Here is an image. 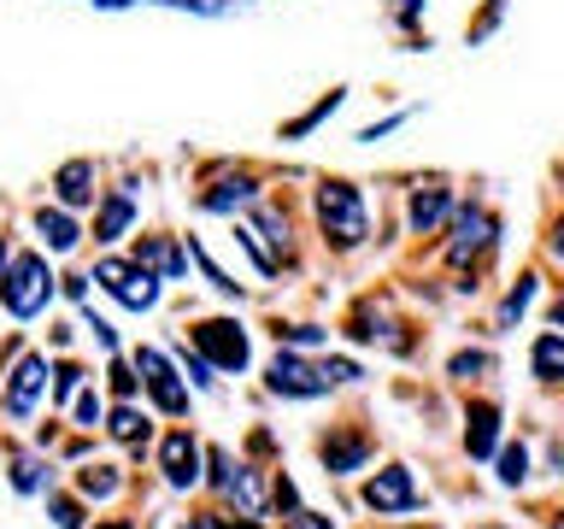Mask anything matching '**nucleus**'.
<instances>
[{
  "label": "nucleus",
  "instance_id": "ea45409f",
  "mask_svg": "<svg viewBox=\"0 0 564 529\" xmlns=\"http://www.w3.org/2000/svg\"><path fill=\"white\" fill-rule=\"evenodd\" d=\"M400 12H405V18H417V12H423V0H400Z\"/></svg>",
  "mask_w": 564,
  "mask_h": 529
},
{
  "label": "nucleus",
  "instance_id": "6ab92c4d",
  "mask_svg": "<svg viewBox=\"0 0 564 529\" xmlns=\"http://www.w3.org/2000/svg\"><path fill=\"white\" fill-rule=\"evenodd\" d=\"M253 194H259V183H253V176H236V183H218V188H206V194H200V206H206V212H224V218H229V212L253 206Z\"/></svg>",
  "mask_w": 564,
  "mask_h": 529
},
{
  "label": "nucleus",
  "instance_id": "f3484780",
  "mask_svg": "<svg viewBox=\"0 0 564 529\" xmlns=\"http://www.w3.org/2000/svg\"><path fill=\"white\" fill-rule=\"evenodd\" d=\"M370 458V441L365 435H329L324 441V471L329 476H352Z\"/></svg>",
  "mask_w": 564,
  "mask_h": 529
},
{
  "label": "nucleus",
  "instance_id": "ddd939ff",
  "mask_svg": "<svg viewBox=\"0 0 564 529\" xmlns=\"http://www.w3.org/2000/svg\"><path fill=\"white\" fill-rule=\"evenodd\" d=\"M494 447H500V406L476 400L470 412H465V453L470 458H488Z\"/></svg>",
  "mask_w": 564,
  "mask_h": 529
},
{
  "label": "nucleus",
  "instance_id": "9d476101",
  "mask_svg": "<svg viewBox=\"0 0 564 529\" xmlns=\"http://www.w3.org/2000/svg\"><path fill=\"white\" fill-rule=\"evenodd\" d=\"M159 471H165L171 488H194L200 483V441H194L188 430H171L165 447H159Z\"/></svg>",
  "mask_w": 564,
  "mask_h": 529
},
{
  "label": "nucleus",
  "instance_id": "dca6fc26",
  "mask_svg": "<svg viewBox=\"0 0 564 529\" xmlns=\"http://www.w3.org/2000/svg\"><path fill=\"white\" fill-rule=\"evenodd\" d=\"M453 212V188L447 183H417L412 188V229L417 236H435V224Z\"/></svg>",
  "mask_w": 564,
  "mask_h": 529
},
{
  "label": "nucleus",
  "instance_id": "f03ea898",
  "mask_svg": "<svg viewBox=\"0 0 564 529\" xmlns=\"http://www.w3.org/2000/svg\"><path fill=\"white\" fill-rule=\"evenodd\" d=\"M317 224H324V241L335 247H359L370 236V218H365V194L341 183V176H329L324 188H317Z\"/></svg>",
  "mask_w": 564,
  "mask_h": 529
},
{
  "label": "nucleus",
  "instance_id": "37998d69",
  "mask_svg": "<svg viewBox=\"0 0 564 529\" xmlns=\"http://www.w3.org/2000/svg\"><path fill=\"white\" fill-rule=\"evenodd\" d=\"M553 324H558V330H564V300H558V306H553Z\"/></svg>",
  "mask_w": 564,
  "mask_h": 529
},
{
  "label": "nucleus",
  "instance_id": "473e14b6",
  "mask_svg": "<svg viewBox=\"0 0 564 529\" xmlns=\"http://www.w3.org/2000/svg\"><path fill=\"white\" fill-rule=\"evenodd\" d=\"M100 418H106V406H100V395H77V423H83V430H95Z\"/></svg>",
  "mask_w": 564,
  "mask_h": 529
},
{
  "label": "nucleus",
  "instance_id": "c756f323",
  "mask_svg": "<svg viewBox=\"0 0 564 529\" xmlns=\"http://www.w3.org/2000/svg\"><path fill=\"white\" fill-rule=\"evenodd\" d=\"M106 382H112V395H118V400H130L135 388H141V382H135V370L123 365V359H112V365H106Z\"/></svg>",
  "mask_w": 564,
  "mask_h": 529
},
{
  "label": "nucleus",
  "instance_id": "bb28decb",
  "mask_svg": "<svg viewBox=\"0 0 564 529\" xmlns=\"http://www.w3.org/2000/svg\"><path fill=\"white\" fill-rule=\"evenodd\" d=\"M276 342H289V347H317V342H329V330H317V324H289V330H276Z\"/></svg>",
  "mask_w": 564,
  "mask_h": 529
},
{
  "label": "nucleus",
  "instance_id": "4c0bfd02",
  "mask_svg": "<svg viewBox=\"0 0 564 529\" xmlns=\"http://www.w3.org/2000/svg\"><path fill=\"white\" fill-rule=\"evenodd\" d=\"M553 253H558V259H564V218H558V224H553Z\"/></svg>",
  "mask_w": 564,
  "mask_h": 529
},
{
  "label": "nucleus",
  "instance_id": "c85d7f7f",
  "mask_svg": "<svg viewBox=\"0 0 564 529\" xmlns=\"http://www.w3.org/2000/svg\"><path fill=\"white\" fill-rule=\"evenodd\" d=\"M488 365H494V359H488V353H458V359H453L447 370H453V377H458V382H476V377H482V370H488Z\"/></svg>",
  "mask_w": 564,
  "mask_h": 529
},
{
  "label": "nucleus",
  "instance_id": "393cba45",
  "mask_svg": "<svg viewBox=\"0 0 564 529\" xmlns=\"http://www.w3.org/2000/svg\"><path fill=\"white\" fill-rule=\"evenodd\" d=\"M176 359H183V377H188L194 388H212V382H218V377H212V370H218V365H206V359H200V353H188V347H176Z\"/></svg>",
  "mask_w": 564,
  "mask_h": 529
},
{
  "label": "nucleus",
  "instance_id": "e433bc0d",
  "mask_svg": "<svg viewBox=\"0 0 564 529\" xmlns=\"http://www.w3.org/2000/svg\"><path fill=\"white\" fill-rule=\"evenodd\" d=\"M88 282H95V277H65V294H70V300H83V294H88Z\"/></svg>",
  "mask_w": 564,
  "mask_h": 529
},
{
  "label": "nucleus",
  "instance_id": "aec40b11",
  "mask_svg": "<svg viewBox=\"0 0 564 529\" xmlns=\"http://www.w3.org/2000/svg\"><path fill=\"white\" fill-rule=\"evenodd\" d=\"M106 430H112V441H123V447H148V435H153V423H148V418H141V412H135V406H130V400H123V406H118V412H112V418H106Z\"/></svg>",
  "mask_w": 564,
  "mask_h": 529
},
{
  "label": "nucleus",
  "instance_id": "0eeeda50",
  "mask_svg": "<svg viewBox=\"0 0 564 529\" xmlns=\"http://www.w3.org/2000/svg\"><path fill=\"white\" fill-rule=\"evenodd\" d=\"M417 500H423V494H417V483H412V471H405V465H382V471L365 483V506L377 511V518H394V511H412Z\"/></svg>",
  "mask_w": 564,
  "mask_h": 529
},
{
  "label": "nucleus",
  "instance_id": "423d86ee",
  "mask_svg": "<svg viewBox=\"0 0 564 529\" xmlns=\"http://www.w3.org/2000/svg\"><path fill=\"white\" fill-rule=\"evenodd\" d=\"M135 370H141V382H148V395H153V406L165 418H183L188 412V382L176 377V365L159 347H141L135 353Z\"/></svg>",
  "mask_w": 564,
  "mask_h": 529
},
{
  "label": "nucleus",
  "instance_id": "7ed1b4c3",
  "mask_svg": "<svg viewBox=\"0 0 564 529\" xmlns=\"http://www.w3.org/2000/svg\"><path fill=\"white\" fill-rule=\"evenodd\" d=\"M95 282L118 300V306L153 312V306H159V282H165V277H153L148 264H135V259H100V264H95Z\"/></svg>",
  "mask_w": 564,
  "mask_h": 529
},
{
  "label": "nucleus",
  "instance_id": "a19ab883",
  "mask_svg": "<svg viewBox=\"0 0 564 529\" xmlns=\"http://www.w3.org/2000/svg\"><path fill=\"white\" fill-rule=\"evenodd\" d=\"M95 7H106V12H118V7H130V0H95Z\"/></svg>",
  "mask_w": 564,
  "mask_h": 529
},
{
  "label": "nucleus",
  "instance_id": "f257e3e1",
  "mask_svg": "<svg viewBox=\"0 0 564 529\" xmlns=\"http://www.w3.org/2000/svg\"><path fill=\"white\" fill-rule=\"evenodd\" d=\"M53 300V271L42 253H12L7 271H0V306H7L12 317H35L47 312Z\"/></svg>",
  "mask_w": 564,
  "mask_h": 529
},
{
  "label": "nucleus",
  "instance_id": "412c9836",
  "mask_svg": "<svg viewBox=\"0 0 564 529\" xmlns=\"http://www.w3.org/2000/svg\"><path fill=\"white\" fill-rule=\"evenodd\" d=\"M341 100H347V95H341V88H329V95H324V100H317V106H312V112H306V118H294V123H282V141H300V136H312V130H317V123H324V118H329V112H335V106H341Z\"/></svg>",
  "mask_w": 564,
  "mask_h": 529
},
{
  "label": "nucleus",
  "instance_id": "a878e982",
  "mask_svg": "<svg viewBox=\"0 0 564 529\" xmlns=\"http://www.w3.org/2000/svg\"><path fill=\"white\" fill-rule=\"evenodd\" d=\"M47 511H53V523H59V529H83V506L70 500V494H47Z\"/></svg>",
  "mask_w": 564,
  "mask_h": 529
},
{
  "label": "nucleus",
  "instance_id": "72a5a7b5",
  "mask_svg": "<svg viewBox=\"0 0 564 529\" xmlns=\"http://www.w3.org/2000/svg\"><path fill=\"white\" fill-rule=\"evenodd\" d=\"M324 370H329V382H359V365L352 359H324Z\"/></svg>",
  "mask_w": 564,
  "mask_h": 529
},
{
  "label": "nucleus",
  "instance_id": "7c9ffc66",
  "mask_svg": "<svg viewBox=\"0 0 564 529\" xmlns=\"http://www.w3.org/2000/svg\"><path fill=\"white\" fill-rule=\"evenodd\" d=\"M12 488L35 494V488H42V465H35V458H18V465H12Z\"/></svg>",
  "mask_w": 564,
  "mask_h": 529
},
{
  "label": "nucleus",
  "instance_id": "4468645a",
  "mask_svg": "<svg viewBox=\"0 0 564 529\" xmlns=\"http://www.w3.org/2000/svg\"><path fill=\"white\" fill-rule=\"evenodd\" d=\"M35 241H42L47 253H77L83 229H77V218H70L65 206H42L35 212Z\"/></svg>",
  "mask_w": 564,
  "mask_h": 529
},
{
  "label": "nucleus",
  "instance_id": "a211bd4d",
  "mask_svg": "<svg viewBox=\"0 0 564 529\" xmlns=\"http://www.w3.org/2000/svg\"><path fill=\"white\" fill-rule=\"evenodd\" d=\"M529 370H535L541 382H564V335L558 330L535 335V347H529Z\"/></svg>",
  "mask_w": 564,
  "mask_h": 529
},
{
  "label": "nucleus",
  "instance_id": "20e7f679",
  "mask_svg": "<svg viewBox=\"0 0 564 529\" xmlns=\"http://www.w3.org/2000/svg\"><path fill=\"white\" fill-rule=\"evenodd\" d=\"M264 388L271 395H282V400H317V395H329V370L324 365H306L294 347H282L276 359H271V370H264Z\"/></svg>",
  "mask_w": 564,
  "mask_h": 529
},
{
  "label": "nucleus",
  "instance_id": "4be33fe9",
  "mask_svg": "<svg viewBox=\"0 0 564 529\" xmlns=\"http://www.w3.org/2000/svg\"><path fill=\"white\" fill-rule=\"evenodd\" d=\"M77 488H83V500H112V494L123 488V476H118L112 465H95V471L77 476Z\"/></svg>",
  "mask_w": 564,
  "mask_h": 529
},
{
  "label": "nucleus",
  "instance_id": "6e6552de",
  "mask_svg": "<svg viewBox=\"0 0 564 529\" xmlns=\"http://www.w3.org/2000/svg\"><path fill=\"white\" fill-rule=\"evenodd\" d=\"M47 359L42 353H24V359L12 365V377H7V412L24 423V418H35V406H42V395H47Z\"/></svg>",
  "mask_w": 564,
  "mask_h": 529
},
{
  "label": "nucleus",
  "instance_id": "a18cd8bd",
  "mask_svg": "<svg viewBox=\"0 0 564 529\" xmlns=\"http://www.w3.org/2000/svg\"><path fill=\"white\" fill-rule=\"evenodd\" d=\"M553 529H564V518H553Z\"/></svg>",
  "mask_w": 564,
  "mask_h": 529
},
{
  "label": "nucleus",
  "instance_id": "c9c22d12",
  "mask_svg": "<svg viewBox=\"0 0 564 529\" xmlns=\"http://www.w3.org/2000/svg\"><path fill=\"white\" fill-rule=\"evenodd\" d=\"M289 529H335V523H329V518H317V511H294Z\"/></svg>",
  "mask_w": 564,
  "mask_h": 529
},
{
  "label": "nucleus",
  "instance_id": "5701e85b",
  "mask_svg": "<svg viewBox=\"0 0 564 529\" xmlns=\"http://www.w3.org/2000/svg\"><path fill=\"white\" fill-rule=\"evenodd\" d=\"M494 476H500V488L523 483V476H529V447H523V441H518V447H500V471H494Z\"/></svg>",
  "mask_w": 564,
  "mask_h": 529
},
{
  "label": "nucleus",
  "instance_id": "cd10ccee",
  "mask_svg": "<svg viewBox=\"0 0 564 529\" xmlns=\"http://www.w3.org/2000/svg\"><path fill=\"white\" fill-rule=\"evenodd\" d=\"M83 395V370L77 365H53V400H70Z\"/></svg>",
  "mask_w": 564,
  "mask_h": 529
},
{
  "label": "nucleus",
  "instance_id": "79ce46f5",
  "mask_svg": "<svg viewBox=\"0 0 564 529\" xmlns=\"http://www.w3.org/2000/svg\"><path fill=\"white\" fill-rule=\"evenodd\" d=\"M100 529H135L130 518H112V523H100Z\"/></svg>",
  "mask_w": 564,
  "mask_h": 529
},
{
  "label": "nucleus",
  "instance_id": "58836bf2",
  "mask_svg": "<svg viewBox=\"0 0 564 529\" xmlns=\"http://www.w3.org/2000/svg\"><path fill=\"white\" fill-rule=\"evenodd\" d=\"M183 529H224L218 518H194V523H183Z\"/></svg>",
  "mask_w": 564,
  "mask_h": 529
},
{
  "label": "nucleus",
  "instance_id": "39448f33",
  "mask_svg": "<svg viewBox=\"0 0 564 529\" xmlns=\"http://www.w3.org/2000/svg\"><path fill=\"white\" fill-rule=\"evenodd\" d=\"M194 347L212 353V365H218L224 377H241L247 359H253V347H247V330L229 324V317H206V324H194Z\"/></svg>",
  "mask_w": 564,
  "mask_h": 529
},
{
  "label": "nucleus",
  "instance_id": "f704fd0d",
  "mask_svg": "<svg viewBox=\"0 0 564 529\" xmlns=\"http://www.w3.org/2000/svg\"><path fill=\"white\" fill-rule=\"evenodd\" d=\"M276 506H289V511H300V494H294V483H289V476H276Z\"/></svg>",
  "mask_w": 564,
  "mask_h": 529
},
{
  "label": "nucleus",
  "instance_id": "9b49d317",
  "mask_svg": "<svg viewBox=\"0 0 564 529\" xmlns=\"http://www.w3.org/2000/svg\"><path fill=\"white\" fill-rule=\"evenodd\" d=\"M135 264H148L153 277H188V247L176 236H141L135 241Z\"/></svg>",
  "mask_w": 564,
  "mask_h": 529
},
{
  "label": "nucleus",
  "instance_id": "f8f14e48",
  "mask_svg": "<svg viewBox=\"0 0 564 529\" xmlns=\"http://www.w3.org/2000/svg\"><path fill=\"white\" fill-rule=\"evenodd\" d=\"M130 224H135V194H130V188H112V194L100 201V212H95V241L112 247V241L130 236Z\"/></svg>",
  "mask_w": 564,
  "mask_h": 529
},
{
  "label": "nucleus",
  "instance_id": "c03bdc74",
  "mask_svg": "<svg viewBox=\"0 0 564 529\" xmlns=\"http://www.w3.org/2000/svg\"><path fill=\"white\" fill-rule=\"evenodd\" d=\"M236 529H264V523H259V518H241V523H236Z\"/></svg>",
  "mask_w": 564,
  "mask_h": 529
},
{
  "label": "nucleus",
  "instance_id": "1a4fd4ad",
  "mask_svg": "<svg viewBox=\"0 0 564 529\" xmlns=\"http://www.w3.org/2000/svg\"><path fill=\"white\" fill-rule=\"evenodd\" d=\"M494 236H500V224H494L488 206H458V218H453V259L465 264L470 253H488Z\"/></svg>",
  "mask_w": 564,
  "mask_h": 529
},
{
  "label": "nucleus",
  "instance_id": "2eb2a0df",
  "mask_svg": "<svg viewBox=\"0 0 564 529\" xmlns=\"http://www.w3.org/2000/svg\"><path fill=\"white\" fill-rule=\"evenodd\" d=\"M53 194H59V206L95 201V159H65V165L53 171Z\"/></svg>",
  "mask_w": 564,
  "mask_h": 529
},
{
  "label": "nucleus",
  "instance_id": "b1692460",
  "mask_svg": "<svg viewBox=\"0 0 564 529\" xmlns=\"http://www.w3.org/2000/svg\"><path fill=\"white\" fill-rule=\"evenodd\" d=\"M529 300H535V277H523L518 289L506 294V306H500V330H506V324H518V317L529 312Z\"/></svg>",
  "mask_w": 564,
  "mask_h": 529
},
{
  "label": "nucleus",
  "instance_id": "2f4dec72",
  "mask_svg": "<svg viewBox=\"0 0 564 529\" xmlns=\"http://www.w3.org/2000/svg\"><path fill=\"white\" fill-rule=\"evenodd\" d=\"M83 324L95 330V342H100V353H118V330L106 324V317H95V312H83Z\"/></svg>",
  "mask_w": 564,
  "mask_h": 529
}]
</instances>
